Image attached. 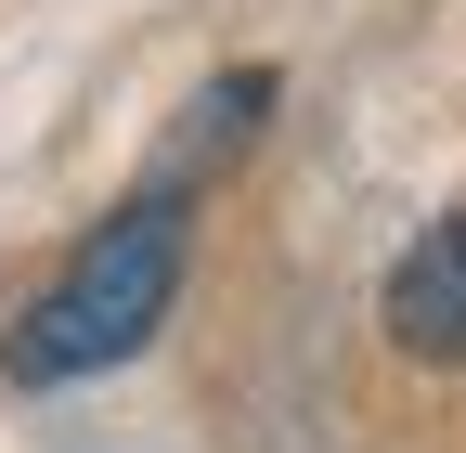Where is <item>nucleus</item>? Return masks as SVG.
Listing matches in <instances>:
<instances>
[{
    "label": "nucleus",
    "instance_id": "nucleus-1",
    "mask_svg": "<svg viewBox=\"0 0 466 453\" xmlns=\"http://www.w3.org/2000/svg\"><path fill=\"white\" fill-rule=\"evenodd\" d=\"M182 247H195V207H182V182L130 195L116 220H91V234H78V259H66V272H52V286L14 311L0 363H14L26 388H66V376L130 363L143 337L168 324V298H182Z\"/></svg>",
    "mask_w": 466,
    "mask_h": 453
},
{
    "label": "nucleus",
    "instance_id": "nucleus-2",
    "mask_svg": "<svg viewBox=\"0 0 466 453\" xmlns=\"http://www.w3.org/2000/svg\"><path fill=\"white\" fill-rule=\"evenodd\" d=\"M389 350H415V363H466V207L453 220H428L415 247H401V272H389Z\"/></svg>",
    "mask_w": 466,
    "mask_h": 453
},
{
    "label": "nucleus",
    "instance_id": "nucleus-3",
    "mask_svg": "<svg viewBox=\"0 0 466 453\" xmlns=\"http://www.w3.org/2000/svg\"><path fill=\"white\" fill-rule=\"evenodd\" d=\"M259 104H272V78H259V65H247V78H220V91L195 104V130H182V143H168V168H156V182H195V168H208V156H233V143H247V130H259Z\"/></svg>",
    "mask_w": 466,
    "mask_h": 453
}]
</instances>
